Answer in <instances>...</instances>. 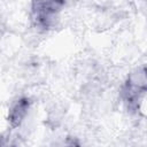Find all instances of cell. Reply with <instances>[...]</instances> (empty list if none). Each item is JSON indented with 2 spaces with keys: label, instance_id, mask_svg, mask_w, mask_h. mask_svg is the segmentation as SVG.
I'll return each instance as SVG.
<instances>
[{
  "label": "cell",
  "instance_id": "cell-1",
  "mask_svg": "<svg viewBox=\"0 0 147 147\" xmlns=\"http://www.w3.org/2000/svg\"><path fill=\"white\" fill-rule=\"evenodd\" d=\"M147 93V67L142 65L133 70L121 90V96L127 108L136 109L140 100Z\"/></svg>",
  "mask_w": 147,
  "mask_h": 147
},
{
  "label": "cell",
  "instance_id": "cell-2",
  "mask_svg": "<svg viewBox=\"0 0 147 147\" xmlns=\"http://www.w3.org/2000/svg\"><path fill=\"white\" fill-rule=\"evenodd\" d=\"M65 0H32V20L38 28H51L61 11Z\"/></svg>",
  "mask_w": 147,
  "mask_h": 147
},
{
  "label": "cell",
  "instance_id": "cell-3",
  "mask_svg": "<svg viewBox=\"0 0 147 147\" xmlns=\"http://www.w3.org/2000/svg\"><path fill=\"white\" fill-rule=\"evenodd\" d=\"M29 106H30V101L29 99L26 98H21L18 99L13 106L11 108L9 109V114H8V119L11 124L13 127H16L18 126L24 117L26 116L28 114V110H29Z\"/></svg>",
  "mask_w": 147,
  "mask_h": 147
}]
</instances>
